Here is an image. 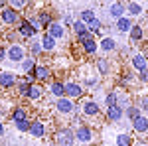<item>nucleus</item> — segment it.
<instances>
[{"instance_id": "obj_1", "label": "nucleus", "mask_w": 148, "mask_h": 146, "mask_svg": "<svg viewBox=\"0 0 148 146\" xmlns=\"http://www.w3.org/2000/svg\"><path fill=\"white\" fill-rule=\"evenodd\" d=\"M56 140H57L59 146H73V142H75V132H71L69 128H63V130L57 132Z\"/></svg>"}, {"instance_id": "obj_2", "label": "nucleus", "mask_w": 148, "mask_h": 146, "mask_svg": "<svg viewBox=\"0 0 148 146\" xmlns=\"http://www.w3.org/2000/svg\"><path fill=\"white\" fill-rule=\"evenodd\" d=\"M75 140H79V142H91L93 140V132L89 126H79L77 128V132H75Z\"/></svg>"}, {"instance_id": "obj_3", "label": "nucleus", "mask_w": 148, "mask_h": 146, "mask_svg": "<svg viewBox=\"0 0 148 146\" xmlns=\"http://www.w3.org/2000/svg\"><path fill=\"white\" fill-rule=\"evenodd\" d=\"M6 57L10 61H24V47L22 45H12L10 49L6 51Z\"/></svg>"}, {"instance_id": "obj_4", "label": "nucleus", "mask_w": 148, "mask_h": 146, "mask_svg": "<svg viewBox=\"0 0 148 146\" xmlns=\"http://www.w3.org/2000/svg\"><path fill=\"white\" fill-rule=\"evenodd\" d=\"M57 111L63 112V114H69V112H73V109H75V105L71 103V99H67V97H61V99H57Z\"/></svg>"}, {"instance_id": "obj_5", "label": "nucleus", "mask_w": 148, "mask_h": 146, "mask_svg": "<svg viewBox=\"0 0 148 146\" xmlns=\"http://www.w3.org/2000/svg\"><path fill=\"white\" fill-rule=\"evenodd\" d=\"M47 28H49V30H47V34L51 36L53 40H59V38H63V36H65V30H63V26H61L59 22H51Z\"/></svg>"}, {"instance_id": "obj_6", "label": "nucleus", "mask_w": 148, "mask_h": 146, "mask_svg": "<svg viewBox=\"0 0 148 146\" xmlns=\"http://www.w3.org/2000/svg\"><path fill=\"white\" fill-rule=\"evenodd\" d=\"M12 85H16L14 73H10V71H2V73H0V87L8 89V87H12Z\"/></svg>"}, {"instance_id": "obj_7", "label": "nucleus", "mask_w": 148, "mask_h": 146, "mask_svg": "<svg viewBox=\"0 0 148 146\" xmlns=\"http://www.w3.org/2000/svg\"><path fill=\"white\" fill-rule=\"evenodd\" d=\"M132 126H134L136 132H146V130H148V119H146V117H142V114H138L136 119L132 121Z\"/></svg>"}, {"instance_id": "obj_8", "label": "nucleus", "mask_w": 148, "mask_h": 146, "mask_svg": "<svg viewBox=\"0 0 148 146\" xmlns=\"http://www.w3.org/2000/svg\"><path fill=\"white\" fill-rule=\"evenodd\" d=\"M2 20H4L6 24H16L18 22V10L4 8V10H2Z\"/></svg>"}, {"instance_id": "obj_9", "label": "nucleus", "mask_w": 148, "mask_h": 146, "mask_svg": "<svg viewBox=\"0 0 148 146\" xmlns=\"http://www.w3.org/2000/svg\"><path fill=\"white\" fill-rule=\"evenodd\" d=\"M18 30H20V34L26 36V38H34V36H36V30L32 28V24L28 22V20H22L20 26H18Z\"/></svg>"}, {"instance_id": "obj_10", "label": "nucleus", "mask_w": 148, "mask_h": 146, "mask_svg": "<svg viewBox=\"0 0 148 146\" xmlns=\"http://www.w3.org/2000/svg\"><path fill=\"white\" fill-rule=\"evenodd\" d=\"M132 26H134V24L130 22V18H125V16H123V18H119V20H116V30H119V32H123V34L130 32V30H132Z\"/></svg>"}, {"instance_id": "obj_11", "label": "nucleus", "mask_w": 148, "mask_h": 146, "mask_svg": "<svg viewBox=\"0 0 148 146\" xmlns=\"http://www.w3.org/2000/svg\"><path fill=\"white\" fill-rule=\"evenodd\" d=\"M65 95L67 97H81L83 95V89H81L77 83H67L65 85Z\"/></svg>"}, {"instance_id": "obj_12", "label": "nucleus", "mask_w": 148, "mask_h": 146, "mask_svg": "<svg viewBox=\"0 0 148 146\" xmlns=\"http://www.w3.org/2000/svg\"><path fill=\"white\" fill-rule=\"evenodd\" d=\"M109 14H111L113 18H123V14H125V4H123V2H114V4H111Z\"/></svg>"}, {"instance_id": "obj_13", "label": "nucleus", "mask_w": 148, "mask_h": 146, "mask_svg": "<svg viewBox=\"0 0 148 146\" xmlns=\"http://www.w3.org/2000/svg\"><path fill=\"white\" fill-rule=\"evenodd\" d=\"M107 117H109V121H114V123H116V121L123 119V109H119L116 105H114V107H109V109H107Z\"/></svg>"}, {"instance_id": "obj_14", "label": "nucleus", "mask_w": 148, "mask_h": 146, "mask_svg": "<svg viewBox=\"0 0 148 146\" xmlns=\"http://www.w3.org/2000/svg\"><path fill=\"white\" fill-rule=\"evenodd\" d=\"M30 132H32V136L40 138V136H44L46 128H44V124L40 123V121H36V123H32V126H30Z\"/></svg>"}, {"instance_id": "obj_15", "label": "nucleus", "mask_w": 148, "mask_h": 146, "mask_svg": "<svg viewBox=\"0 0 148 146\" xmlns=\"http://www.w3.org/2000/svg\"><path fill=\"white\" fill-rule=\"evenodd\" d=\"M56 47V40L51 38L49 34H46L44 38H42V49H46V51H51Z\"/></svg>"}, {"instance_id": "obj_16", "label": "nucleus", "mask_w": 148, "mask_h": 146, "mask_svg": "<svg viewBox=\"0 0 148 146\" xmlns=\"http://www.w3.org/2000/svg\"><path fill=\"white\" fill-rule=\"evenodd\" d=\"M132 65L138 69V71H142V69H146V57L140 56V53H136V56L132 57Z\"/></svg>"}, {"instance_id": "obj_17", "label": "nucleus", "mask_w": 148, "mask_h": 146, "mask_svg": "<svg viewBox=\"0 0 148 146\" xmlns=\"http://www.w3.org/2000/svg\"><path fill=\"white\" fill-rule=\"evenodd\" d=\"M83 112H85V114H89V117H93V114H97V112H99V105H95L93 101H87L85 105H83Z\"/></svg>"}, {"instance_id": "obj_18", "label": "nucleus", "mask_w": 148, "mask_h": 146, "mask_svg": "<svg viewBox=\"0 0 148 146\" xmlns=\"http://www.w3.org/2000/svg\"><path fill=\"white\" fill-rule=\"evenodd\" d=\"M51 93H53L56 97H59V99H61V97L65 95V85H63V83H59V81L51 83Z\"/></svg>"}, {"instance_id": "obj_19", "label": "nucleus", "mask_w": 148, "mask_h": 146, "mask_svg": "<svg viewBox=\"0 0 148 146\" xmlns=\"http://www.w3.org/2000/svg\"><path fill=\"white\" fill-rule=\"evenodd\" d=\"M79 20L85 24V26H89V24L95 20V12H93V10H83V12H81V18H79Z\"/></svg>"}, {"instance_id": "obj_20", "label": "nucleus", "mask_w": 148, "mask_h": 146, "mask_svg": "<svg viewBox=\"0 0 148 146\" xmlns=\"http://www.w3.org/2000/svg\"><path fill=\"white\" fill-rule=\"evenodd\" d=\"M34 77H36V79H47V77H49V71H47V67H44V65H38V67H34Z\"/></svg>"}, {"instance_id": "obj_21", "label": "nucleus", "mask_w": 148, "mask_h": 146, "mask_svg": "<svg viewBox=\"0 0 148 146\" xmlns=\"http://www.w3.org/2000/svg\"><path fill=\"white\" fill-rule=\"evenodd\" d=\"M12 121H14V124L20 123V121H26V111H24L22 107L14 109V112H12Z\"/></svg>"}, {"instance_id": "obj_22", "label": "nucleus", "mask_w": 148, "mask_h": 146, "mask_svg": "<svg viewBox=\"0 0 148 146\" xmlns=\"http://www.w3.org/2000/svg\"><path fill=\"white\" fill-rule=\"evenodd\" d=\"M83 47H85V51H87V53H95V51H97V42L93 40V36L89 38V40H85V42H83Z\"/></svg>"}, {"instance_id": "obj_23", "label": "nucleus", "mask_w": 148, "mask_h": 146, "mask_svg": "<svg viewBox=\"0 0 148 146\" xmlns=\"http://www.w3.org/2000/svg\"><path fill=\"white\" fill-rule=\"evenodd\" d=\"M101 47L105 49V51H111V49L116 47V44H114L113 38H103V40H101Z\"/></svg>"}, {"instance_id": "obj_24", "label": "nucleus", "mask_w": 148, "mask_h": 146, "mask_svg": "<svg viewBox=\"0 0 148 146\" xmlns=\"http://www.w3.org/2000/svg\"><path fill=\"white\" fill-rule=\"evenodd\" d=\"M38 22H40V26H42V28H46V26H49V24H51V16H49L47 12H40Z\"/></svg>"}, {"instance_id": "obj_25", "label": "nucleus", "mask_w": 148, "mask_h": 146, "mask_svg": "<svg viewBox=\"0 0 148 146\" xmlns=\"http://www.w3.org/2000/svg\"><path fill=\"white\" fill-rule=\"evenodd\" d=\"M40 95H42V91H40V87H36V85H30L28 91H26V97L28 99H38Z\"/></svg>"}, {"instance_id": "obj_26", "label": "nucleus", "mask_w": 148, "mask_h": 146, "mask_svg": "<svg viewBox=\"0 0 148 146\" xmlns=\"http://www.w3.org/2000/svg\"><path fill=\"white\" fill-rule=\"evenodd\" d=\"M116 144L119 146H130V134H126V132L119 134L116 136Z\"/></svg>"}, {"instance_id": "obj_27", "label": "nucleus", "mask_w": 148, "mask_h": 146, "mask_svg": "<svg viewBox=\"0 0 148 146\" xmlns=\"http://www.w3.org/2000/svg\"><path fill=\"white\" fill-rule=\"evenodd\" d=\"M30 126H32V123H30L28 119H26V121H20V123H16V128H18L20 132H28Z\"/></svg>"}, {"instance_id": "obj_28", "label": "nucleus", "mask_w": 148, "mask_h": 146, "mask_svg": "<svg viewBox=\"0 0 148 146\" xmlns=\"http://www.w3.org/2000/svg\"><path fill=\"white\" fill-rule=\"evenodd\" d=\"M34 67H36V65H34V59H32V57H28V59H24V61H22V69L26 71V73H30Z\"/></svg>"}, {"instance_id": "obj_29", "label": "nucleus", "mask_w": 148, "mask_h": 146, "mask_svg": "<svg viewBox=\"0 0 148 146\" xmlns=\"http://www.w3.org/2000/svg\"><path fill=\"white\" fill-rule=\"evenodd\" d=\"M126 8H128L130 14H140V12H142V6H140L138 2H128V6H126Z\"/></svg>"}, {"instance_id": "obj_30", "label": "nucleus", "mask_w": 148, "mask_h": 146, "mask_svg": "<svg viewBox=\"0 0 148 146\" xmlns=\"http://www.w3.org/2000/svg\"><path fill=\"white\" fill-rule=\"evenodd\" d=\"M85 28H87V26H85V24L81 22V20H77V22H73V30H75V34H77V36H79V34H85V32H87Z\"/></svg>"}, {"instance_id": "obj_31", "label": "nucleus", "mask_w": 148, "mask_h": 146, "mask_svg": "<svg viewBox=\"0 0 148 146\" xmlns=\"http://www.w3.org/2000/svg\"><path fill=\"white\" fill-rule=\"evenodd\" d=\"M130 38L136 42V40H140L142 38V28L140 26H132V30H130Z\"/></svg>"}, {"instance_id": "obj_32", "label": "nucleus", "mask_w": 148, "mask_h": 146, "mask_svg": "<svg viewBox=\"0 0 148 146\" xmlns=\"http://www.w3.org/2000/svg\"><path fill=\"white\" fill-rule=\"evenodd\" d=\"M116 97H119L116 93H109V95H107V99H105V103H107V109L116 105Z\"/></svg>"}, {"instance_id": "obj_33", "label": "nucleus", "mask_w": 148, "mask_h": 146, "mask_svg": "<svg viewBox=\"0 0 148 146\" xmlns=\"http://www.w3.org/2000/svg\"><path fill=\"white\" fill-rule=\"evenodd\" d=\"M138 114H140V111H138L136 107H128V109H126V117H128V119H132V121L136 119Z\"/></svg>"}, {"instance_id": "obj_34", "label": "nucleus", "mask_w": 148, "mask_h": 146, "mask_svg": "<svg viewBox=\"0 0 148 146\" xmlns=\"http://www.w3.org/2000/svg\"><path fill=\"white\" fill-rule=\"evenodd\" d=\"M97 65H99V71H101V73H109V63H107V59H99Z\"/></svg>"}, {"instance_id": "obj_35", "label": "nucleus", "mask_w": 148, "mask_h": 146, "mask_svg": "<svg viewBox=\"0 0 148 146\" xmlns=\"http://www.w3.org/2000/svg\"><path fill=\"white\" fill-rule=\"evenodd\" d=\"M116 107L119 109H128V99L126 97H116Z\"/></svg>"}, {"instance_id": "obj_36", "label": "nucleus", "mask_w": 148, "mask_h": 146, "mask_svg": "<svg viewBox=\"0 0 148 146\" xmlns=\"http://www.w3.org/2000/svg\"><path fill=\"white\" fill-rule=\"evenodd\" d=\"M87 28H89V30H91V32H97V30H99V28H101V20H97V18H95V20H93V22L89 24V26H87Z\"/></svg>"}, {"instance_id": "obj_37", "label": "nucleus", "mask_w": 148, "mask_h": 146, "mask_svg": "<svg viewBox=\"0 0 148 146\" xmlns=\"http://www.w3.org/2000/svg\"><path fill=\"white\" fill-rule=\"evenodd\" d=\"M24 6H26V2H22V0H14V2H10L12 10H16V8H24Z\"/></svg>"}, {"instance_id": "obj_38", "label": "nucleus", "mask_w": 148, "mask_h": 146, "mask_svg": "<svg viewBox=\"0 0 148 146\" xmlns=\"http://www.w3.org/2000/svg\"><path fill=\"white\" fill-rule=\"evenodd\" d=\"M28 87H30V83H28V81H24V83H18V91H20L22 95H26Z\"/></svg>"}, {"instance_id": "obj_39", "label": "nucleus", "mask_w": 148, "mask_h": 146, "mask_svg": "<svg viewBox=\"0 0 148 146\" xmlns=\"http://www.w3.org/2000/svg\"><path fill=\"white\" fill-rule=\"evenodd\" d=\"M138 77L142 79V81H148V67H146V69H142V71H140V75H138Z\"/></svg>"}, {"instance_id": "obj_40", "label": "nucleus", "mask_w": 148, "mask_h": 146, "mask_svg": "<svg viewBox=\"0 0 148 146\" xmlns=\"http://www.w3.org/2000/svg\"><path fill=\"white\" fill-rule=\"evenodd\" d=\"M89 38H91V34H89V32H85V34H79V42L83 44V42H85V40H89Z\"/></svg>"}, {"instance_id": "obj_41", "label": "nucleus", "mask_w": 148, "mask_h": 146, "mask_svg": "<svg viewBox=\"0 0 148 146\" xmlns=\"http://www.w3.org/2000/svg\"><path fill=\"white\" fill-rule=\"evenodd\" d=\"M140 107H142L144 111H148V97H144V99L140 101Z\"/></svg>"}, {"instance_id": "obj_42", "label": "nucleus", "mask_w": 148, "mask_h": 146, "mask_svg": "<svg viewBox=\"0 0 148 146\" xmlns=\"http://www.w3.org/2000/svg\"><path fill=\"white\" fill-rule=\"evenodd\" d=\"M4 57H6V49H4V47H2V45H0V61H2V59H4Z\"/></svg>"}, {"instance_id": "obj_43", "label": "nucleus", "mask_w": 148, "mask_h": 146, "mask_svg": "<svg viewBox=\"0 0 148 146\" xmlns=\"http://www.w3.org/2000/svg\"><path fill=\"white\" fill-rule=\"evenodd\" d=\"M40 49H42V45H40V44H34V53H38Z\"/></svg>"}, {"instance_id": "obj_44", "label": "nucleus", "mask_w": 148, "mask_h": 146, "mask_svg": "<svg viewBox=\"0 0 148 146\" xmlns=\"http://www.w3.org/2000/svg\"><path fill=\"white\" fill-rule=\"evenodd\" d=\"M4 134V126H2V123H0V136Z\"/></svg>"}, {"instance_id": "obj_45", "label": "nucleus", "mask_w": 148, "mask_h": 146, "mask_svg": "<svg viewBox=\"0 0 148 146\" xmlns=\"http://www.w3.org/2000/svg\"><path fill=\"white\" fill-rule=\"evenodd\" d=\"M4 6H6V2H2V0H0V8H2V10H4Z\"/></svg>"}]
</instances>
